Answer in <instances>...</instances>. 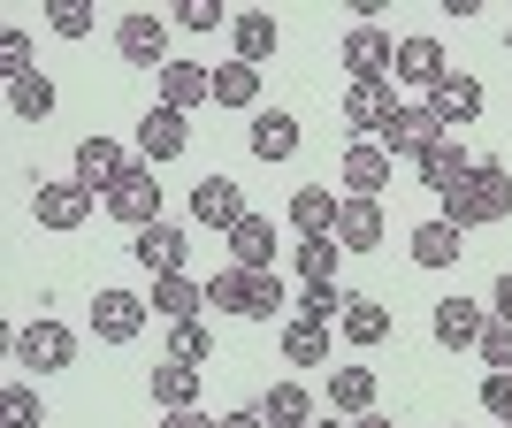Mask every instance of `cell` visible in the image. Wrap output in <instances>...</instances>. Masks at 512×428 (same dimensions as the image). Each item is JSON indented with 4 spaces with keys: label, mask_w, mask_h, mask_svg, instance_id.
<instances>
[{
    "label": "cell",
    "mask_w": 512,
    "mask_h": 428,
    "mask_svg": "<svg viewBox=\"0 0 512 428\" xmlns=\"http://www.w3.org/2000/svg\"><path fill=\"white\" fill-rule=\"evenodd\" d=\"M413 176H421L428 192H451V184H467V176H474V153L459 146V130H451L444 146H428L421 161H413Z\"/></svg>",
    "instance_id": "19"
},
{
    "label": "cell",
    "mask_w": 512,
    "mask_h": 428,
    "mask_svg": "<svg viewBox=\"0 0 512 428\" xmlns=\"http://www.w3.org/2000/svg\"><path fill=\"white\" fill-rule=\"evenodd\" d=\"M314 428H360V421H344V413H321V421Z\"/></svg>",
    "instance_id": "48"
},
{
    "label": "cell",
    "mask_w": 512,
    "mask_h": 428,
    "mask_svg": "<svg viewBox=\"0 0 512 428\" xmlns=\"http://www.w3.org/2000/svg\"><path fill=\"white\" fill-rule=\"evenodd\" d=\"M199 306H207V283H192V276H153V314H161V321H199Z\"/></svg>",
    "instance_id": "27"
},
{
    "label": "cell",
    "mask_w": 512,
    "mask_h": 428,
    "mask_svg": "<svg viewBox=\"0 0 512 428\" xmlns=\"http://www.w3.org/2000/svg\"><path fill=\"white\" fill-rule=\"evenodd\" d=\"M260 421H268V428H314V398H306L299 383H268V398H260Z\"/></svg>",
    "instance_id": "30"
},
{
    "label": "cell",
    "mask_w": 512,
    "mask_h": 428,
    "mask_svg": "<svg viewBox=\"0 0 512 428\" xmlns=\"http://www.w3.org/2000/svg\"><path fill=\"white\" fill-rule=\"evenodd\" d=\"M398 107H406V100H398L390 85H352V92H344V130H360V138H383Z\"/></svg>",
    "instance_id": "16"
},
{
    "label": "cell",
    "mask_w": 512,
    "mask_h": 428,
    "mask_svg": "<svg viewBox=\"0 0 512 428\" xmlns=\"http://www.w3.org/2000/svg\"><path fill=\"white\" fill-rule=\"evenodd\" d=\"M230 46H237V62H268V54H276V46H283V31H276V16H260V8H253V16H237L230 23Z\"/></svg>",
    "instance_id": "29"
},
{
    "label": "cell",
    "mask_w": 512,
    "mask_h": 428,
    "mask_svg": "<svg viewBox=\"0 0 512 428\" xmlns=\"http://www.w3.org/2000/svg\"><path fill=\"white\" fill-rule=\"evenodd\" d=\"M337 260H344V245H337V237H299L291 268H299L306 283H337Z\"/></svg>",
    "instance_id": "35"
},
{
    "label": "cell",
    "mask_w": 512,
    "mask_h": 428,
    "mask_svg": "<svg viewBox=\"0 0 512 428\" xmlns=\"http://www.w3.org/2000/svg\"><path fill=\"white\" fill-rule=\"evenodd\" d=\"M184 230L176 222H146V230H130V260L146 268V276H184Z\"/></svg>",
    "instance_id": "12"
},
{
    "label": "cell",
    "mask_w": 512,
    "mask_h": 428,
    "mask_svg": "<svg viewBox=\"0 0 512 428\" xmlns=\"http://www.w3.org/2000/svg\"><path fill=\"white\" fill-rule=\"evenodd\" d=\"M390 169H398V161H390L375 138H352V146H344V161H337L344 199H375V192H390Z\"/></svg>",
    "instance_id": "8"
},
{
    "label": "cell",
    "mask_w": 512,
    "mask_h": 428,
    "mask_svg": "<svg viewBox=\"0 0 512 428\" xmlns=\"http://www.w3.org/2000/svg\"><path fill=\"white\" fill-rule=\"evenodd\" d=\"M337 62L352 69V85H390V69H398V39H390L383 23H352L337 46Z\"/></svg>",
    "instance_id": "3"
},
{
    "label": "cell",
    "mask_w": 512,
    "mask_h": 428,
    "mask_svg": "<svg viewBox=\"0 0 512 428\" xmlns=\"http://www.w3.org/2000/svg\"><path fill=\"white\" fill-rule=\"evenodd\" d=\"M474 352H482V367H490V375H512V321L490 314V329H482V344H474Z\"/></svg>",
    "instance_id": "41"
},
{
    "label": "cell",
    "mask_w": 512,
    "mask_h": 428,
    "mask_svg": "<svg viewBox=\"0 0 512 428\" xmlns=\"http://www.w3.org/2000/svg\"><path fill=\"white\" fill-rule=\"evenodd\" d=\"M428 107H436V115H444V123H451V130H467V123H474V115H482V85H474L467 69H451L444 85L428 92Z\"/></svg>",
    "instance_id": "23"
},
{
    "label": "cell",
    "mask_w": 512,
    "mask_h": 428,
    "mask_svg": "<svg viewBox=\"0 0 512 428\" xmlns=\"http://www.w3.org/2000/svg\"><path fill=\"white\" fill-rule=\"evenodd\" d=\"M406 245H413V260H421V268H451V260L467 253V230H451L444 214H436V222H421Z\"/></svg>",
    "instance_id": "26"
},
{
    "label": "cell",
    "mask_w": 512,
    "mask_h": 428,
    "mask_svg": "<svg viewBox=\"0 0 512 428\" xmlns=\"http://www.w3.org/2000/svg\"><path fill=\"white\" fill-rule=\"evenodd\" d=\"M245 299H253V268H237V260H230V268H214V276H207V306H214V314H245Z\"/></svg>",
    "instance_id": "34"
},
{
    "label": "cell",
    "mask_w": 512,
    "mask_h": 428,
    "mask_svg": "<svg viewBox=\"0 0 512 428\" xmlns=\"http://www.w3.org/2000/svg\"><path fill=\"white\" fill-rule=\"evenodd\" d=\"M8 352H16L23 375H62V367L77 360V329L54 321V314H39V321H23L16 337H8Z\"/></svg>",
    "instance_id": "2"
},
{
    "label": "cell",
    "mask_w": 512,
    "mask_h": 428,
    "mask_svg": "<svg viewBox=\"0 0 512 428\" xmlns=\"http://www.w3.org/2000/svg\"><path fill=\"white\" fill-rule=\"evenodd\" d=\"M482 329H490V306L482 299H467V291H459V299H436V344H444V352H474Z\"/></svg>",
    "instance_id": "14"
},
{
    "label": "cell",
    "mask_w": 512,
    "mask_h": 428,
    "mask_svg": "<svg viewBox=\"0 0 512 428\" xmlns=\"http://www.w3.org/2000/svg\"><path fill=\"white\" fill-rule=\"evenodd\" d=\"M398 85H413V92H436L451 77V54H444V39H428V31H413V39H398V69H390Z\"/></svg>",
    "instance_id": "9"
},
{
    "label": "cell",
    "mask_w": 512,
    "mask_h": 428,
    "mask_svg": "<svg viewBox=\"0 0 512 428\" xmlns=\"http://www.w3.org/2000/svg\"><path fill=\"white\" fill-rule=\"evenodd\" d=\"M169 360H184V367H207L214 360L207 321H169Z\"/></svg>",
    "instance_id": "37"
},
{
    "label": "cell",
    "mask_w": 512,
    "mask_h": 428,
    "mask_svg": "<svg viewBox=\"0 0 512 428\" xmlns=\"http://www.w3.org/2000/svg\"><path fill=\"white\" fill-rule=\"evenodd\" d=\"M46 23H54V39H92V8H85V0H54V16H46Z\"/></svg>",
    "instance_id": "43"
},
{
    "label": "cell",
    "mask_w": 512,
    "mask_h": 428,
    "mask_svg": "<svg viewBox=\"0 0 512 428\" xmlns=\"http://www.w3.org/2000/svg\"><path fill=\"white\" fill-rule=\"evenodd\" d=\"M245 146H253V161H291V153H299V115H283V107H260L253 130H245Z\"/></svg>",
    "instance_id": "18"
},
{
    "label": "cell",
    "mask_w": 512,
    "mask_h": 428,
    "mask_svg": "<svg viewBox=\"0 0 512 428\" xmlns=\"http://www.w3.org/2000/svg\"><path fill=\"white\" fill-rule=\"evenodd\" d=\"M161 428H214L199 406H176V413H161Z\"/></svg>",
    "instance_id": "45"
},
{
    "label": "cell",
    "mask_w": 512,
    "mask_h": 428,
    "mask_svg": "<svg viewBox=\"0 0 512 428\" xmlns=\"http://www.w3.org/2000/svg\"><path fill=\"white\" fill-rule=\"evenodd\" d=\"M85 214H92V192L77 184V176H39L31 184V222L39 230H85Z\"/></svg>",
    "instance_id": "5"
},
{
    "label": "cell",
    "mask_w": 512,
    "mask_h": 428,
    "mask_svg": "<svg viewBox=\"0 0 512 428\" xmlns=\"http://www.w3.org/2000/svg\"><path fill=\"white\" fill-rule=\"evenodd\" d=\"M214 428H268V421H260V406H253V413H222Z\"/></svg>",
    "instance_id": "47"
},
{
    "label": "cell",
    "mask_w": 512,
    "mask_h": 428,
    "mask_svg": "<svg viewBox=\"0 0 512 428\" xmlns=\"http://www.w3.org/2000/svg\"><path fill=\"white\" fill-rule=\"evenodd\" d=\"M230 260L237 268H276V222H268V214H245V222H237L230 230Z\"/></svg>",
    "instance_id": "22"
},
{
    "label": "cell",
    "mask_w": 512,
    "mask_h": 428,
    "mask_svg": "<svg viewBox=\"0 0 512 428\" xmlns=\"http://www.w3.org/2000/svg\"><path fill=\"white\" fill-rule=\"evenodd\" d=\"M283 214H291V230H299V237H337V214H344V199L329 192V184H299Z\"/></svg>",
    "instance_id": "17"
},
{
    "label": "cell",
    "mask_w": 512,
    "mask_h": 428,
    "mask_svg": "<svg viewBox=\"0 0 512 428\" xmlns=\"http://www.w3.org/2000/svg\"><path fill=\"white\" fill-rule=\"evenodd\" d=\"M482 413L512 421V375H482Z\"/></svg>",
    "instance_id": "44"
},
{
    "label": "cell",
    "mask_w": 512,
    "mask_h": 428,
    "mask_svg": "<svg viewBox=\"0 0 512 428\" xmlns=\"http://www.w3.org/2000/svg\"><path fill=\"white\" fill-rule=\"evenodd\" d=\"M505 428H512V421H505Z\"/></svg>",
    "instance_id": "50"
},
{
    "label": "cell",
    "mask_w": 512,
    "mask_h": 428,
    "mask_svg": "<svg viewBox=\"0 0 512 428\" xmlns=\"http://www.w3.org/2000/svg\"><path fill=\"white\" fill-rule=\"evenodd\" d=\"M444 138H451V123H444L428 100H413V107H398V115H390V130L375 138V146H383L390 161H421V153H428V146H444Z\"/></svg>",
    "instance_id": "4"
},
{
    "label": "cell",
    "mask_w": 512,
    "mask_h": 428,
    "mask_svg": "<svg viewBox=\"0 0 512 428\" xmlns=\"http://www.w3.org/2000/svg\"><path fill=\"white\" fill-rule=\"evenodd\" d=\"M490 314H497V321H512V276H497V283H490Z\"/></svg>",
    "instance_id": "46"
},
{
    "label": "cell",
    "mask_w": 512,
    "mask_h": 428,
    "mask_svg": "<svg viewBox=\"0 0 512 428\" xmlns=\"http://www.w3.org/2000/svg\"><path fill=\"white\" fill-rule=\"evenodd\" d=\"M184 146H192V115H176V107H146V115H138V161H146V169L176 161Z\"/></svg>",
    "instance_id": "7"
},
{
    "label": "cell",
    "mask_w": 512,
    "mask_h": 428,
    "mask_svg": "<svg viewBox=\"0 0 512 428\" xmlns=\"http://www.w3.org/2000/svg\"><path fill=\"white\" fill-rule=\"evenodd\" d=\"M360 428H398V421H383V413H360Z\"/></svg>",
    "instance_id": "49"
},
{
    "label": "cell",
    "mask_w": 512,
    "mask_h": 428,
    "mask_svg": "<svg viewBox=\"0 0 512 428\" xmlns=\"http://www.w3.org/2000/svg\"><path fill=\"white\" fill-rule=\"evenodd\" d=\"M31 31H16V23H8V31H0V77H8V85H16V77H31Z\"/></svg>",
    "instance_id": "40"
},
{
    "label": "cell",
    "mask_w": 512,
    "mask_h": 428,
    "mask_svg": "<svg viewBox=\"0 0 512 428\" xmlns=\"http://www.w3.org/2000/svg\"><path fill=\"white\" fill-rule=\"evenodd\" d=\"M123 176H130V153L115 146V138H100V130H92L85 146H77V184L107 199V192H115V184H123Z\"/></svg>",
    "instance_id": "15"
},
{
    "label": "cell",
    "mask_w": 512,
    "mask_h": 428,
    "mask_svg": "<svg viewBox=\"0 0 512 428\" xmlns=\"http://www.w3.org/2000/svg\"><path fill=\"white\" fill-rule=\"evenodd\" d=\"M283 360H291V367H329V321L291 314V321H283Z\"/></svg>",
    "instance_id": "24"
},
{
    "label": "cell",
    "mask_w": 512,
    "mask_h": 428,
    "mask_svg": "<svg viewBox=\"0 0 512 428\" xmlns=\"http://www.w3.org/2000/svg\"><path fill=\"white\" fill-rule=\"evenodd\" d=\"M344 299H352V291H337V283H306V291H299V314L306 321H344Z\"/></svg>",
    "instance_id": "39"
},
{
    "label": "cell",
    "mask_w": 512,
    "mask_h": 428,
    "mask_svg": "<svg viewBox=\"0 0 512 428\" xmlns=\"http://www.w3.org/2000/svg\"><path fill=\"white\" fill-rule=\"evenodd\" d=\"M0 428H46V398L31 383H8L0 390Z\"/></svg>",
    "instance_id": "36"
},
{
    "label": "cell",
    "mask_w": 512,
    "mask_h": 428,
    "mask_svg": "<svg viewBox=\"0 0 512 428\" xmlns=\"http://www.w3.org/2000/svg\"><path fill=\"white\" fill-rule=\"evenodd\" d=\"M505 214H512V169L505 161H474L467 184L444 192V222L451 230H490V222H505Z\"/></svg>",
    "instance_id": "1"
},
{
    "label": "cell",
    "mask_w": 512,
    "mask_h": 428,
    "mask_svg": "<svg viewBox=\"0 0 512 428\" xmlns=\"http://www.w3.org/2000/svg\"><path fill=\"white\" fill-rule=\"evenodd\" d=\"M107 214L115 222H130V230H146V222H161V184H153L146 161H130V176L107 192Z\"/></svg>",
    "instance_id": "13"
},
{
    "label": "cell",
    "mask_w": 512,
    "mask_h": 428,
    "mask_svg": "<svg viewBox=\"0 0 512 428\" xmlns=\"http://www.w3.org/2000/svg\"><path fill=\"white\" fill-rule=\"evenodd\" d=\"M207 100H214V69H199V62H169L161 69V107L192 115V107H207Z\"/></svg>",
    "instance_id": "21"
},
{
    "label": "cell",
    "mask_w": 512,
    "mask_h": 428,
    "mask_svg": "<svg viewBox=\"0 0 512 428\" xmlns=\"http://www.w3.org/2000/svg\"><path fill=\"white\" fill-rule=\"evenodd\" d=\"M146 390H153V406L161 413H176V406H199V367H184V360H161L146 375Z\"/></svg>",
    "instance_id": "25"
},
{
    "label": "cell",
    "mask_w": 512,
    "mask_h": 428,
    "mask_svg": "<svg viewBox=\"0 0 512 428\" xmlns=\"http://www.w3.org/2000/svg\"><path fill=\"white\" fill-rule=\"evenodd\" d=\"M283 306H291L283 276H276V268H260V276H253V299H245V321H276Z\"/></svg>",
    "instance_id": "38"
},
{
    "label": "cell",
    "mask_w": 512,
    "mask_h": 428,
    "mask_svg": "<svg viewBox=\"0 0 512 428\" xmlns=\"http://www.w3.org/2000/svg\"><path fill=\"white\" fill-rule=\"evenodd\" d=\"M153 299H138V291H92V337L107 344H130L138 329H146Z\"/></svg>",
    "instance_id": "10"
},
{
    "label": "cell",
    "mask_w": 512,
    "mask_h": 428,
    "mask_svg": "<svg viewBox=\"0 0 512 428\" xmlns=\"http://www.w3.org/2000/svg\"><path fill=\"white\" fill-rule=\"evenodd\" d=\"M115 54H123L130 69H169V23L153 16V8H130L123 23H115Z\"/></svg>",
    "instance_id": "6"
},
{
    "label": "cell",
    "mask_w": 512,
    "mask_h": 428,
    "mask_svg": "<svg viewBox=\"0 0 512 428\" xmlns=\"http://www.w3.org/2000/svg\"><path fill=\"white\" fill-rule=\"evenodd\" d=\"M245 214H253V207H245V192H237L230 176H199V184H192V222H199V230H222V237H230Z\"/></svg>",
    "instance_id": "11"
},
{
    "label": "cell",
    "mask_w": 512,
    "mask_h": 428,
    "mask_svg": "<svg viewBox=\"0 0 512 428\" xmlns=\"http://www.w3.org/2000/svg\"><path fill=\"white\" fill-rule=\"evenodd\" d=\"M383 199H344V214H337V245L344 253H375L383 245Z\"/></svg>",
    "instance_id": "20"
},
{
    "label": "cell",
    "mask_w": 512,
    "mask_h": 428,
    "mask_svg": "<svg viewBox=\"0 0 512 428\" xmlns=\"http://www.w3.org/2000/svg\"><path fill=\"white\" fill-rule=\"evenodd\" d=\"M344 337H352V344H383V337H390V314H383V299L352 291V299H344Z\"/></svg>",
    "instance_id": "32"
},
{
    "label": "cell",
    "mask_w": 512,
    "mask_h": 428,
    "mask_svg": "<svg viewBox=\"0 0 512 428\" xmlns=\"http://www.w3.org/2000/svg\"><path fill=\"white\" fill-rule=\"evenodd\" d=\"M214 23H237L222 0H176V31H214Z\"/></svg>",
    "instance_id": "42"
},
{
    "label": "cell",
    "mask_w": 512,
    "mask_h": 428,
    "mask_svg": "<svg viewBox=\"0 0 512 428\" xmlns=\"http://www.w3.org/2000/svg\"><path fill=\"white\" fill-rule=\"evenodd\" d=\"M329 413H375V367H337L329 375Z\"/></svg>",
    "instance_id": "28"
},
{
    "label": "cell",
    "mask_w": 512,
    "mask_h": 428,
    "mask_svg": "<svg viewBox=\"0 0 512 428\" xmlns=\"http://www.w3.org/2000/svg\"><path fill=\"white\" fill-rule=\"evenodd\" d=\"M8 115H16V123H46V115H54V77H46V69L16 77V85H8Z\"/></svg>",
    "instance_id": "31"
},
{
    "label": "cell",
    "mask_w": 512,
    "mask_h": 428,
    "mask_svg": "<svg viewBox=\"0 0 512 428\" xmlns=\"http://www.w3.org/2000/svg\"><path fill=\"white\" fill-rule=\"evenodd\" d=\"M214 107H260V69L253 62H222L214 69Z\"/></svg>",
    "instance_id": "33"
}]
</instances>
